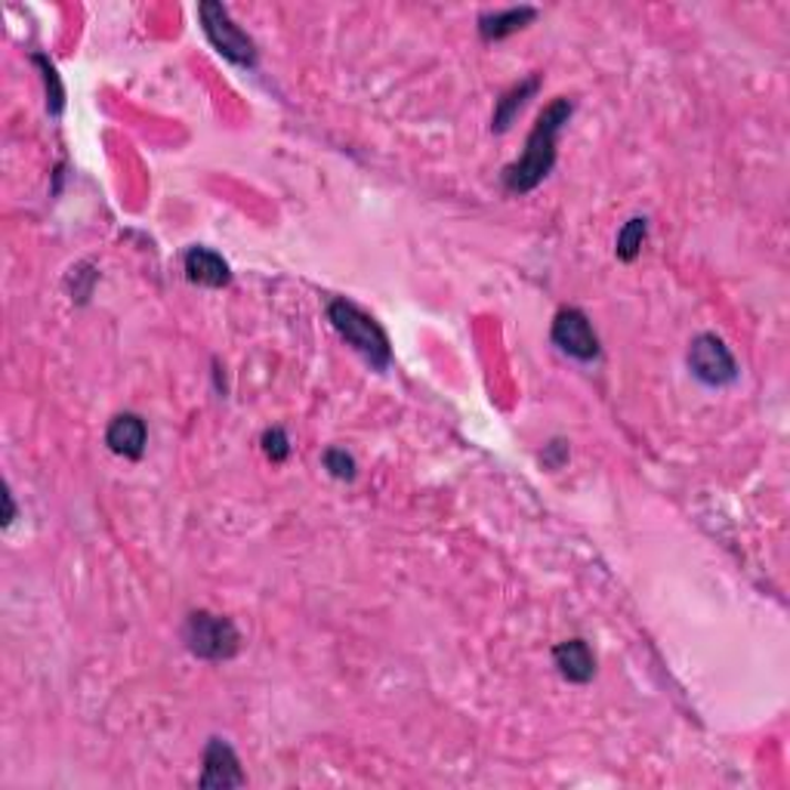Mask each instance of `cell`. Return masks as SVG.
<instances>
[{"label": "cell", "instance_id": "12", "mask_svg": "<svg viewBox=\"0 0 790 790\" xmlns=\"http://www.w3.org/2000/svg\"><path fill=\"white\" fill-rule=\"evenodd\" d=\"M537 87H540V77L531 75L528 81H523V84H516L513 89H507L501 99H497V108H494V118H492V130L494 134H504L509 124L516 120V115L523 112L525 103L531 99L537 93Z\"/></svg>", "mask_w": 790, "mask_h": 790}, {"label": "cell", "instance_id": "14", "mask_svg": "<svg viewBox=\"0 0 790 790\" xmlns=\"http://www.w3.org/2000/svg\"><path fill=\"white\" fill-rule=\"evenodd\" d=\"M322 463L334 478H344V482L356 478V461H352V454H346V447H328Z\"/></svg>", "mask_w": 790, "mask_h": 790}, {"label": "cell", "instance_id": "18", "mask_svg": "<svg viewBox=\"0 0 790 790\" xmlns=\"http://www.w3.org/2000/svg\"><path fill=\"white\" fill-rule=\"evenodd\" d=\"M3 504H7V513H3V525H10L15 519V507H13V494H3Z\"/></svg>", "mask_w": 790, "mask_h": 790}, {"label": "cell", "instance_id": "7", "mask_svg": "<svg viewBox=\"0 0 790 790\" xmlns=\"http://www.w3.org/2000/svg\"><path fill=\"white\" fill-rule=\"evenodd\" d=\"M247 778L241 772V762L235 750L225 745L223 738H210L204 747V772H201V788H241Z\"/></svg>", "mask_w": 790, "mask_h": 790}, {"label": "cell", "instance_id": "13", "mask_svg": "<svg viewBox=\"0 0 790 790\" xmlns=\"http://www.w3.org/2000/svg\"><path fill=\"white\" fill-rule=\"evenodd\" d=\"M645 239H649V220H645V217H633V220H626L624 229L618 232L614 254L621 256L624 263H633V260L640 256Z\"/></svg>", "mask_w": 790, "mask_h": 790}, {"label": "cell", "instance_id": "5", "mask_svg": "<svg viewBox=\"0 0 790 790\" xmlns=\"http://www.w3.org/2000/svg\"><path fill=\"white\" fill-rule=\"evenodd\" d=\"M688 368L702 380L704 387H729L738 380V365L731 358L729 346L716 334H698L688 346Z\"/></svg>", "mask_w": 790, "mask_h": 790}, {"label": "cell", "instance_id": "8", "mask_svg": "<svg viewBox=\"0 0 790 790\" xmlns=\"http://www.w3.org/2000/svg\"><path fill=\"white\" fill-rule=\"evenodd\" d=\"M146 442H149V430H146V420L139 414H118L105 430V445L120 457H130V461L143 457Z\"/></svg>", "mask_w": 790, "mask_h": 790}, {"label": "cell", "instance_id": "1", "mask_svg": "<svg viewBox=\"0 0 790 790\" xmlns=\"http://www.w3.org/2000/svg\"><path fill=\"white\" fill-rule=\"evenodd\" d=\"M571 115H575V103L566 99V96L552 99V103L540 112L535 130L525 139L523 158H516L513 165L504 167V177L501 179H504V189H507V192H531V189H537L544 179L550 177L552 165H556V136L562 134V127L571 120Z\"/></svg>", "mask_w": 790, "mask_h": 790}, {"label": "cell", "instance_id": "3", "mask_svg": "<svg viewBox=\"0 0 790 790\" xmlns=\"http://www.w3.org/2000/svg\"><path fill=\"white\" fill-rule=\"evenodd\" d=\"M182 640L194 657H204V661H229L239 655L241 649L239 626L223 614L210 612L189 614L182 626Z\"/></svg>", "mask_w": 790, "mask_h": 790}, {"label": "cell", "instance_id": "17", "mask_svg": "<svg viewBox=\"0 0 790 790\" xmlns=\"http://www.w3.org/2000/svg\"><path fill=\"white\" fill-rule=\"evenodd\" d=\"M566 457H568V445H566V442H552V445H547V454H544V463H547V466H552V470H556V466H562V461H566Z\"/></svg>", "mask_w": 790, "mask_h": 790}, {"label": "cell", "instance_id": "10", "mask_svg": "<svg viewBox=\"0 0 790 790\" xmlns=\"http://www.w3.org/2000/svg\"><path fill=\"white\" fill-rule=\"evenodd\" d=\"M182 268H186V278L192 284H201V287H225L232 282L229 263L210 247H189Z\"/></svg>", "mask_w": 790, "mask_h": 790}, {"label": "cell", "instance_id": "6", "mask_svg": "<svg viewBox=\"0 0 790 790\" xmlns=\"http://www.w3.org/2000/svg\"><path fill=\"white\" fill-rule=\"evenodd\" d=\"M552 344L559 346L566 356L578 358V361L599 358L597 330L590 325V318L581 309H575V306H568V309H562L552 318Z\"/></svg>", "mask_w": 790, "mask_h": 790}, {"label": "cell", "instance_id": "2", "mask_svg": "<svg viewBox=\"0 0 790 790\" xmlns=\"http://www.w3.org/2000/svg\"><path fill=\"white\" fill-rule=\"evenodd\" d=\"M328 322L368 365H373L377 371H387L392 361V346H389L387 330L380 328L371 315L349 299H330Z\"/></svg>", "mask_w": 790, "mask_h": 790}, {"label": "cell", "instance_id": "9", "mask_svg": "<svg viewBox=\"0 0 790 790\" xmlns=\"http://www.w3.org/2000/svg\"><path fill=\"white\" fill-rule=\"evenodd\" d=\"M552 661H556L559 676L568 680V683H575V686L590 683L593 673H597V657H593L590 645H587L583 640L559 642V645L552 649Z\"/></svg>", "mask_w": 790, "mask_h": 790}, {"label": "cell", "instance_id": "11", "mask_svg": "<svg viewBox=\"0 0 790 790\" xmlns=\"http://www.w3.org/2000/svg\"><path fill=\"white\" fill-rule=\"evenodd\" d=\"M537 15L535 7H513V10H497V13L478 15V34L482 41H504L509 34L523 31Z\"/></svg>", "mask_w": 790, "mask_h": 790}, {"label": "cell", "instance_id": "16", "mask_svg": "<svg viewBox=\"0 0 790 790\" xmlns=\"http://www.w3.org/2000/svg\"><path fill=\"white\" fill-rule=\"evenodd\" d=\"M34 62L44 69V81H46V89H53V112H60L62 108V87H60V77H56V72H53V65L44 60V56H34Z\"/></svg>", "mask_w": 790, "mask_h": 790}, {"label": "cell", "instance_id": "4", "mask_svg": "<svg viewBox=\"0 0 790 790\" xmlns=\"http://www.w3.org/2000/svg\"><path fill=\"white\" fill-rule=\"evenodd\" d=\"M198 19H201V29L208 34V41L223 60L235 62L241 69H254L256 44L247 38V31H241L239 25L232 22V15H229L223 3L204 0V3L198 7Z\"/></svg>", "mask_w": 790, "mask_h": 790}, {"label": "cell", "instance_id": "15", "mask_svg": "<svg viewBox=\"0 0 790 790\" xmlns=\"http://www.w3.org/2000/svg\"><path fill=\"white\" fill-rule=\"evenodd\" d=\"M263 451H266V457L272 463H282L287 461V454H291V442H287V435H284V430H266L263 433Z\"/></svg>", "mask_w": 790, "mask_h": 790}]
</instances>
